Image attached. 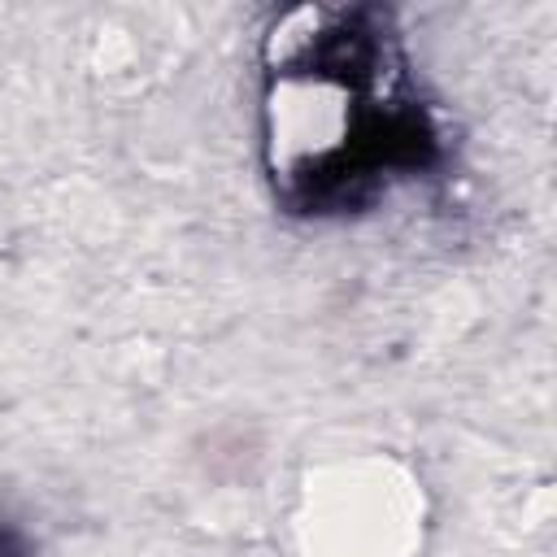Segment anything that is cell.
I'll return each instance as SVG.
<instances>
[{
    "mask_svg": "<svg viewBox=\"0 0 557 557\" xmlns=\"http://www.w3.org/2000/svg\"><path fill=\"white\" fill-rule=\"evenodd\" d=\"M409 522L405 487L379 474L331 479L309 513L318 557H400Z\"/></svg>",
    "mask_w": 557,
    "mask_h": 557,
    "instance_id": "cell-1",
    "label": "cell"
}]
</instances>
